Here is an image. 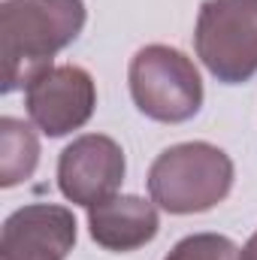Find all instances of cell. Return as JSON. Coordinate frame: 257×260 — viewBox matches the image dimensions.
<instances>
[{
    "mask_svg": "<svg viewBox=\"0 0 257 260\" xmlns=\"http://www.w3.org/2000/svg\"><path fill=\"white\" fill-rule=\"evenodd\" d=\"M88 230L100 248L127 254L148 245L157 236L160 230L157 206L133 194H115L88 209Z\"/></svg>",
    "mask_w": 257,
    "mask_h": 260,
    "instance_id": "obj_8",
    "label": "cell"
},
{
    "mask_svg": "<svg viewBox=\"0 0 257 260\" xmlns=\"http://www.w3.org/2000/svg\"><path fill=\"white\" fill-rule=\"evenodd\" d=\"M236 170L224 148L212 142H179L160 151L148 170L151 203L170 215H197L227 200Z\"/></svg>",
    "mask_w": 257,
    "mask_h": 260,
    "instance_id": "obj_2",
    "label": "cell"
},
{
    "mask_svg": "<svg viewBox=\"0 0 257 260\" xmlns=\"http://www.w3.org/2000/svg\"><path fill=\"white\" fill-rule=\"evenodd\" d=\"M133 106L160 124H185L203 106V79L191 58L173 46H145L127 70Z\"/></svg>",
    "mask_w": 257,
    "mask_h": 260,
    "instance_id": "obj_3",
    "label": "cell"
},
{
    "mask_svg": "<svg viewBox=\"0 0 257 260\" xmlns=\"http://www.w3.org/2000/svg\"><path fill=\"white\" fill-rule=\"evenodd\" d=\"M164 260H239V248L221 233H194L179 239Z\"/></svg>",
    "mask_w": 257,
    "mask_h": 260,
    "instance_id": "obj_10",
    "label": "cell"
},
{
    "mask_svg": "<svg viewBox=\"0 0 257 260\" xmlns=\"http://www.w3.org/2000/svg\"><path fill=\"white\" fill-rule=\"evenodd\" d=\"M76 245V218L67 206L27 203L3 221L0 260H67Z\"/></svg>",
    "mask_w": 257,
    "mask_h": 260,
    "instance_id": "obj_7",
    "label": "cell"
},
{
    "mask_svg": "<svg viewBox=\"0 0 257 260\" xmlns=\"http://www.w3.org/2000/svg\"><path fill=\"white\" fill-rule=\"evenodd\" d=\"M24 106L34 127L58 139L91 121L97 106V85L88 70L76 64L46 67L27 82Z\"/></svg>",
    "mask_w": 257,
    "mask_h": 260,
    "instance_id": "obj_5",
    "label": "cell"
},
{
    "mask_svg": "<svg viewBox=\"0 0 257 260\" xmlns=\"http://www.w3.org/2000/svg\"><path fill=\"white\" fill-rule=\"evenodd\" d=\"M124 151L112 136L85 133L73 139L58 157V188L76 206H97L124 185Z\"/></svg>",
    "mask_w": 257,
    "mask_h": 260,
    "instance_id": "obj_6",
    "label": "cell"
},
{
    "mask_svg": "<svg viewBox=\"0 0 257 260\" xmlns=\"http://www.w3.org/2000/svg\"><path fill=\"white\" fill-rule=\"evenodd\" d=\"M239 260H257V230L251 233V239L245 242V248H239Z\"/></svg>",
    "mask_w": 257,
    "mask_h": 260,
    "instance_id": "obj_11",
    "label": "cell"
},
{
    "mask_svg": "<svg viewBox=\"0 0 257 260\" xmlns=\"http://www.w3.org/2000/svg\"><path fill=\"white\" fill-rule=\"evenodd\" d=\"M40 164V139L37 130L21 118H0V185L15 188L37 173Z\"/></svg>",
    "mask_w": 257,
    "mask_h": 260,
    "instance_id": "obj_9",
    "label": "cell"
},
{
    "mask_svg": "<svg viewBox=\"0 0 257 260\" xmlns=\"http://www.w3.org/2000/svg\"><path fill=\"white\" fill-rule=\"evenodd\" d=\"M85 18V0H3V94L27 88L37 73L52 67V58L82 34Z\"/></svg>",
    "mask_w": 257,
    "mask_h": 260,
    "instance_id": "obj_1",
    "label": "cell"
},
{
    "mask_svg": "<svg viewBox=\"0 0 257 260\" xmlns=\"http://www.w3.org/2000/svg\"><path fill=\"white\" fill-rule=\"evenodd\" d=\"M203 67L224 85H242L257 73V0H206L194 27Z\"/></svg>",
    "mask_w": 257,
    "mask_h": 260,
    "instance_id": "obj_4",
    "label": "cell"
}]
</instances>
